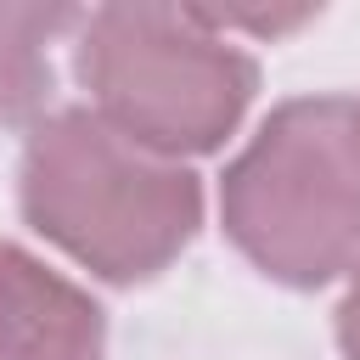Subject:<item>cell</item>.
<instances>
[{
    "mask_svg": "<svg viewBox=\"0 0 360 360\" xmlns=\"http://www.w3.org/2000/svg\"><path fill=\"white\" fill-rule=\"evenodd\" d=\"M22 214L101 281H146L191 242L202 186L186 163L135 146L90 107H68L28 135Z\"/></svg>",
    "mask_w": 360,
    "mask_h": 360,
    "instance_id": "obj_1",
    "label": "cell"
},
{
    "mask_svg": "<svg viewBox=\"0 0 360 360\" xmlns=\"http://www.w3.org/2000/svg\"><path fill=\"white\" fill-rule=\"evenodd\" d=\"M79 11L62 6H0V118L22 124L51 96V56L45 45L73 28Z\"/></svg>",
    "mask_w": 360,
    "mask_h": 360,
    "instance_id": "obj_5",
    "label": "cell"
},
{
    "mask_svg": "<svg viewBox=\"0 0 360 360\" xmlns=\"http://www.w3.org/2000/svg\"><path fill=\"white\" fill-rule=\"evenodd\" d=\"M354 146H360V101H354Z\"/></svg>",
    "mask_w": 360,
    "mask_h": 360,
    "instance_id": "obj_7",
    "label": "cell"
},
{
    "mask_svg": "<svg viewBox=\"0 0 360 360\" xmlns=\"http://www.w3.org/2000/svg\"><path fill=\"white\" fill-rule=\"evenodd\" d=\"M107 326L84 287L0 242V360H101Z\"/></svg>",
    "mask_w": 360,
    "mask_h": 360,
    "instance_id": "obj_4",
    "label": "cell"
},
{
    "mask_svg": "<svg viewBox=\"0 0 360 360\" xmlns=\"http://www.w3.org/2000/svg\"><path fill=\"white\" fill-rule=\"evenodd\" d=\"M90 112L158 158L219 146L253 101L259 68L197 6H96L73 45Z\"/></svg>",
    "mask_w": 360,
    "mask_h": 360,
    "instance_id": "obj_3",
    "label": "cell"
},
{
    "mask_svg": "<svg viewBox=\"0 0 360 360\" xmlns=\"http://www.w3.org/2000/svg\"><path fill=\"white\" fill-rule=\"evenodd\" d=\"M338 343H343V360H360V276H354V287L338 309Z\"/></svg>",
    "mask_w": 360,
    "mask_h": 360,
    "instance_id": "obj_6",
    "label": "cell"
},
{
    "mask_svg": "<svg viewBox=\"0 0 360 360\" xmlns=\"http://www.w3.org/2000/svg\"><path fill=\"white\" fill-rule=\"evenodd\" d=\"M231 242L287 287L360 276V146L349 96L276 107L225 169Z\"/></svg>",
    "mask_w": 360,
    "mask_h": 360,
    "instance_id": "obj_2",
    "label": "cell"
}]
</instances>
